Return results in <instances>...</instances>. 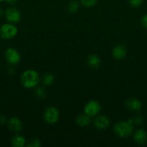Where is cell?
<instances>
[{
	"mask_svg": "<svg viewBox=\"0 0 147 147\" xmlns=\"http://www.w3.org/2000/svg\"><path fill=\"white\" fill-rule=\"evenodd\" d=\"M21 82L23 86L31 88L37 85L39 82V76L35 70H26L21 76Z\"/></svg>",
	"mask_w": 147,
	"mask_h": 147,
	"instance_id": "obj_1",
	"label": "cell"
},
{
	"mask_svg": "<svg viewBox=\"0 0 147 147\" xmlns=\"http://www.w3.org/2000/svg\"><path fill=\"white\" fill-rule=\"evenodd\" d=\"M133 127L129 121H121L116 123L114 127V131L120 137H128L133 133Z\"/></svg>",
	"mask_w": 147,
	"mask_h": 147,
	"instance_id": "obj_2",
	"label": "cell"
},
{
	"mask_svg": "<svg viewBox=\"0 0 147 147\" xmlns=\"http://www.w3.org/2000/svg\"><path fill=\"white\" fill-rule=\"evenodd\" d=\"M17 29L15 26L10 23L4 24L0 28V35L2 38L10 40L17 34Z\"/></svg>",
	"mask_w": 147,
	"mask_h": 147,
	"instance_id": "obj_3",
	"label": "cell"
},
{
	"mask_svg": "<svg viewBox=\"0 0 147 147\" xmlns=\"http://www.w3.org/2000/svg\"><path fill=\"white\" fill-rule=\"evenodd\" d=\"M6 60L11 65H17L20 60V53L14 48H8L4 53Z\"/></svg>",
	"mask_w": 147,
	"mask_h": 147,
	"instance_id": "obj_4",
	"label": "cell"
},
{
	"mask_svg": "<svg viewBox=\"0 0 147 147\" xmlns=\"http://www.w3.org/2000/svg\"><path fill=\"white\" fill-rule=\"evenodd\" d=\"M44 119L48 123H55L59 119V111L54 107H49L46 110Z\"/></svg>",
	"mask_w": 147,
	"mask_h": 147,
	"instance_id": "obj_5",
	"label": "cell"
},
{
	"mask_svg": "<svg viewBox=\"0 0 147 147\" xmlns=\"http://www.w3.org/2000/svg\"><path fill=\"white\" fill-rule=\"evenodd\" d=\"M5 16L7 21L10 23H16L20 21L21 14L20 11L16 8H8L5 11Z\"/></svg>",
	"mask_w": 147,
	"mask_h": 147,
	"instance_id": "obj_6",
	"label": "cell"
},
{
	"mask_svg": "<svg viewBox=\"0 0 147 147\" xmlns=\"http://www.w3.org/2000/svg\"><path fill=\"white\" fill-rule=\"evenodd\" d=\"M100 111V105L97 101H90L86 105L84 112L89 116H94L97 114Z\"/></svg>",
	"mask_w": 147,
	"mask_h": 147,
	"instance_id": "obj_7",
	"label": "cell"
},
{
	"mask_svg": "<svg viewBox=\"0 0 147 147\" xmlns=\"http://www.w3.org/2000/svg\"><path fill=\"white\" fill-rule=\"evenodd\" d=\"M95 126L98 129H107L108 126L110 124V121L108 119L107 116H99L96 118L95 121Z\"/></svg>",
	"mask_w": 147,
	"mask_h": 147,
	"instance_id": "obj_8",
	"label": "cell"
},
{
	"mask_svg": "<svg viewBox=\"0 0 147 147\" xmlns=\"http://www.w3.org/2000/svg\"><path fill=\"white\" fill-rule=\"evenodd\" d=\"M134 140L138 144L144 145L147 143V133L144 129H138L134 134Z\"/></svg>",
	"mask_w": 147,
	"mask_h": 147,
	"instance_id": "obj_9",
	"label": "cell"
},
{
	"mask_svg": "<svg viewBox=\"0 0 147 147\" xmlns=\"http://www.w3.org/2000/svg\"><path fill=\"white\" fill-rule=\"evenodd\" d=\"M9 129L14 132H19L22 128V123L21 121L16 117L11 118L8 121Z\"/></svg>",
	"mask_w": 147,
	"mask_h": 147,
	"instance_id": "obj_10",
	"label": "cell"
},
{
	"mask_svg": "<svg viewBox=\"0 0 147 147\" xmlns=\"http://www.w3.org/2000/svg\"><path fill=\"white\" fill-rule=\"evenodd\" d=\"M113 57L118 60L124 58L126 55V48L123 45H118L113 49L112 51Z\"/></svg>",
	"mask_w": 147,
	"mask_h": 147,
	"instance_id": "obj_11",
	"label": "cell"
},
{
	"mask_svg": "<svg viewBox=\"0 0 147 147\" xmlns=\"http://www.w3.org/2000/svg\"><path fill=\"white\" fill-rule=\"evenodd\" d=\"M126 106L130 110L132 111H139L141 109V103L138 99L132 98L127 100Z\"/></svg>",
	"mask_w": 147,
	"mask_h": 147,
	"instance_id": "obj_12",
	"label": "cell"
},
{
	"mask_svg": "<svg viewBox=\"0 0 147 147\" xmlns=\"http://www.w3.org/2000/svg\"><path fill=\"white\" fill-rule=\"evenodd\" d=\"M88 65L92 68H97L100 65V59L96 55H91L89 56L87 60Z\"/></svg>",
	"mask_w": 147,
	"mask_h": 147,
	"instance_id": "obj_13",
	"label": "cell"
},
{
	"mask_svg": "<svg viewBox=\"0 0 147 147\" xmlns=\"http://www.w3.org/2000/svg\"><path fill=\"white\" fill-rule=\"evenodd\" d=\"M24 138L20 135H16L12 139V145L14 147H22L24 146Z\"/></svg>",
	"mask_w": 147,
	"mask_h": 147,
	"instance_id": "obj_14",
	"label": "cell"
},
{
	"mask_svg": "<svg viewBox=\"0 0 147 147\" xmlns=\"http://www.w3.org/2000/svg\"><path fill=\"white\" fill-rule=\"evenodd\" d=\"M89 122H90L89 116L88 115H86V113L85 114L79 115L77 117V119H76V123L80 126H87L89 123Z\"/></svg>",
	"mask_w": 147,
	"mask_h": 147,
	"instance_id": "obj_15",
	"label": "cell"
},
{
	"mask_svg": "<svg viewBox=\"0 0 147 147\" xmlns=\"http://www.w3.org/2000/svg\"><path fill=\"white\" fill-rule=\"evenodd\" d=\"M53 80H54V77L50 73H46V75L43 76V83L45 86H50L53 83Z\"/></svg>",
	"mask_w": 147,
	"mask_h": 147,
	"instance_id": "obj_16",
	"label": "cell"
},
{
	"mask_svg": "<svg viewBox=\"0 0 147 147\" xmlns=\"http://www.w3.org/2000/svg\"><path fill=\"white\" fill-rule=\"evenodd\" d=\"M79 4L77 1H71L68 5V10H69L70 12L74 13L76 12L78 9H79Z\"/></svg>",
	"mask_w": 147,
	"mask_h": 147,
	"instance_id": "obj_17",
	"label": "cell"
},
{
	"mask_svg": "<svg viewBox=\"0 0 147 147\" xmlns=\"http://www.w3.org/2000/svg\"><path fill=\"white\" fill-rule=\"evenodd\" d=\"M81 2L84 7H90L95 5L97 2V0H81Z\"/></svg>",
	"mask_w": 147,
	"mask_h": 147,
	"instance_id": "obj_18",
	"label": "cell"
},
{
	"mask_svg": "<svg viewBox=\"0 0 147 147\" xmlns=\"http://www.w3.org/2000/svg\"><path fill=\"white\" fill-rule=\"evenodd\" d=\"M35 93H36V96H37V97L40 98H43L46 97V92H45L44 89L41 88H37V90H36Z\"/></svg>",
	"mask_w": 147,
	"mask_h": 147,
	"instance_id": "obj_19",
	"label": "cell"
},
{
	"mask_svg": "<svg viewBox=\"0 0 147 147\" xmlns=\"http://www.w3.org/2000/svg\"><path fill=\"white\" fill-rule=\"evenodd\" d=\"M129 3L133 7H138L142 4L143 0H129Z\"/></svg>",
	"mask_w": 147,
	"mask_h": 147,
	"instance_id": "obj_20",
	"label": "cell"
},
{
	"mask_svg": "<svg viewBox=\"0 0 147 147\" xmlns=\"http://www.w3.org/2000/svg\"><path fill=\"white\" fill-rule=\"evenodd\" d=\"M40 141L37 140V139H33L31 142H30V144H27V146L30 147H39L40 146Z\"/></svg>",
	"mask_w": 147,
	"mask_h": 147,
	"instance_id": "obj_21",
	"label": "cell"
},
{
	"mask_svg": "<svg viewBox=\"0 0 147 147\" xmlns=\"http://www.w3.org/2000/svg\"><path fill=\"white\" fill-rule=\"evenodd\" d=\"M141 24L144 28L147 29V14H144L141 19Z\"/></svg>",
	"mask_w": 147,
	"mask_h": 147,
	"instance_id": "obj_22",
	"label": "cell"
},
{
	"mask_svg": "<svg viewBox=\"0 0 147 147\" xmlns=\"http://www.w3.org/2000/svg\"><path fill=\"white\" fill-rule=\"evenodd\" d=\"M6 122V118L4 116H0V124H3Z\"/></svg>",
	"mask_w": 147,
	"mask_h": 147,
	"instance_id": "obj_23",
	"label": "cell"
},
{
	"mask_svg": "<svg viewBox=\"0 0 147 147\" xmlns=\"http://www.w3.org/2000/svg\"><path fill=\"white\" fill-rule=\"evenodd\" d=\"M6 1L8 3H10V4H14V3L17 1V0H6Z\"/></svg>",
	"mask_w": 147,
	"mask_h": 147,
	"instance_id": "obj_24",
	"label": "cell"
},
{
	"mask_svg": "<svg viewBox=\"0 0 147 147\" xmlns=\"http://www.w3.org/2000/svg\"><path fill=\"white\" fill-rule=\"evenodd\" d=\"M3 14H4V11H3L2 9H1V8H0V17H1V16L3 15Z\"/></svg>",
	"mask_w": 147,
	"mask_h": 147,
	"instance_id": "obj_25",
	"label": "cell"
},
{
	"mask_svg": "<svg viewBox=\"0 0 147 147\" xmlns=\"http://www.w3.org/2000/svg\"><path fill=\"white\" fill-rule=\"evenodd\" d=\"M4 1V0H0V1Z\"/></svg>",
	"mask_w": 147,
	"mask_h": 147,
	"instance_id": "obj_26",
	"label": "cell"
}]
</instances>
